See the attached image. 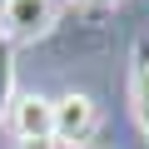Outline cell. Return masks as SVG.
<instances>
[{
    "label": "cell",
    "instance_id": "6da1fadb",
    "mask_svg": "<svg viewBox=\"0 0 149 149\" xmlns=\"http://www.w3.org/2000/svg\"><path fill=\"white\" fill-rule=\"evenodd\" d=\"M95 134V104L90 95H65L55 100V149H85V139Z\"/></svg>",
    "mask_w": 149,
    "mask_h": 149
},
{
    "label": "cell",
    "instance_id": "7a4b0ae2",
    "mask_svg": "<svg viewBox=\"0 0 149 149\" xmlns=\"http://www.w3.org/2000/svg\"><path fill=\"white\" fill-rule=\"evenodd\" d=\"M55 25V0H0V35H45Z\"/></svg>",
    "mask_w": 149,
    "mask_h": 149
},
{
    "label": "cell",
    "instance_id": "3957f363",
    "mask_svg": "<svg viewBox=\"0 0 149 149\" xmlns=\"http://www.w3.org/2000/svg\"><path fill=\"white\" fill-rule=\"evenodd\" d=\"M10 124H15V134H20L25 144L50 139V134H55V100H45V95L15 100V104H10ZM50 144H55V139H50Z\"/></svg>",
    "mask_w": 149,
    "mask_h": 149
},
{
    "label": "cell",
    "instance_id": "277c9868",
    "mask_svg": "<svg viewBox=\"0 0 149 149\" xmlns=\"http://www.w3.org/2000/svg\"><path fill=\"white\" fill-rule=\"evenodd\" d=\"M134 114L149 134V40H134Z\"/></svg>",
    "mask_w": 149,
    "mask_h": 149
},
{
    "label": "cell",
    "instance_id": "5b68a950",
    "mask_svg": "<svg viewBox=\"0 0 149 149\" xmlns=\"http://www.w3.org/2000/svg\"><path fill=\"white\" fill-rule=\"evenodd\" d=\"M10 95H15V50H10V40H5V35H0V114L15 104Z\"/></svg>",
    "mask_w": 149,
    "mask_h": 149
},
{
    "label": "cell",
    "instance_id": "8992f818",
    "mask_svg": "<svg viewBox=\"0 0 149 149\" xmlns=\"http://www.w3.org/2000/svg\"><path fill=\"white\" fill-rule=\"evenodd\" d=\"M20 149H55L50 139H35V144H20Z\"/></svg>",
    "mask_w": 149,
    "mask_h": 149
}]
</instances>
